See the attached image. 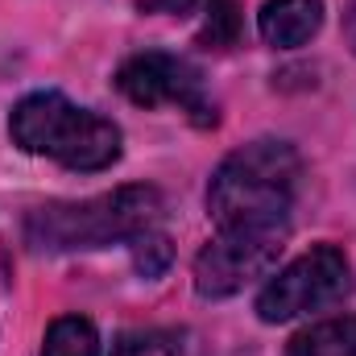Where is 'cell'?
I'll return each mask as SVG.
<instances>
[{
  "label": "cell",
  "mask_w": 356,
  "mask_h": 356,
  "mask_svg": "<svg viewBox=\"0 0 356 356\" xmlns=\"http://www.w3.org/2000/svg\"><path fill=\"white\" fill-rule=\"evenodd\" d=\"M162 207V191L154 186H116L83 203H42L25 216V241L38 253L104 249L154 232Z\"/></svg>",
  "instance_id": "1"
},
{
  "label": "cell",
  "mask_w": 356,
  "mask_h": 356,
  "mask_svg": "<svg viewBox=\"0 0 356 356\" xmlns=\"http://www.w3.org/2000/svg\"><path fill=\"white\" fill-rule=\"evenodd\" d=\"M8 137L25 154L50 158L67 170H104L120 158V129L58 91L25 95L8 116Z\"/></svg>",
  "instance_id": "2"
},
{
  "label": "cell",
  "mask_w": 356,
  "mask_h": 356,
  "mask_svg": "<svg viewBox=\"0 0 356 356\" xmlns=\"http://www.w3.org/2000/svg\"><path fill=\"white\" fill-rule=\"evenodd\" d=\"M302 178V158L290 141L261 137L228 154L207 186V211L216 224L286 216Z\"/></svg>",
  "instance_id": "3"
},
{
  "label": "cell",
  "mask_w": 356,
  "mask_h": 356,
  "mask_svg": "<svg viewBox=\"0 0 356 356\" xmlns=\"http://www.w3.org/2000/svg\"><path fill=\"white\" fill-rule=\"evenodd\" d=\"M286 236H290V216L220 224V232L195 257L199 298H232L253 277H266L277 253L286 249Z\"/></svg>",
  "instance_id": "4"
},
{
  "label": "cell",
  "mask_w": 356,
  "mask_h": 356,
  "mask_svg": "<svg viewBox=\"0 0 356 356\" xmlns=\"http://www.w3.org/2000/svg\"><path fill=\"white\" fill-rule=\"evenodd\" d=\"M353 294V266L336 245H315L286 269H277L257 294V315L266 323H290L298 315L336 307Z\"/></svg>",
  "instance_id": "5"
},
{
  "label": "cell",
  "mask_w": 356,
  "mask_h": 356,
  "mask_svg": "<svg viewBox=\"0 0 356 356\" xmlns=\"http://www.w3.org/2000/svg\"><path fill=\"white\" fill-rule=\"evenodd\" d=\"M116 88L124 91L133 104H141V108L170 104L178 112H186L191 124H199V129H211L220 120L211 95L203 88V75L186 58L166 54V50H145V54L124 58L120 71H116Z\"/></svg>",
  "instance_id": "6"
},
{
  "label": "cell",
  "mask_w": 356,
  "mask_h": 356,
  "mask_svg": "<svg viewBox=\"0 0 356 356\" xmlns=\"http://www.w3.org/2000/svg\"><path fill=\"white\" fill-rule=\"evenodd\" d=\"M323 25V0H266L257 13V33L266 46L294 50L307 46Z\"/></svg>",
  "instance_id": "7"
},
{
  "label": "cell",
  "mask_w": 356,
  "mask_h": 356,
  "mask_svg": "<svg viewBox=\"0 0 356 356\" xmlns=\"http://www.w3.org/2000/svg\"><path fill=\"white\" fill-rule=\"evenodd\" d=\"M286 356H356V315H336L302 327L286 344Z\"/></svg>",
  "instance_id": "8"
},
{
  "label": "cell",
  "mask_w": 356,
  "mask_h": 356,
  "mask_svg": "<svg viewBox=\"0 0 356 356\" xmlns=\"http://www.w3.org/2000/svg\"><path fill=\"white\" fill-rule=\"evenodd\" d=\"M42 356H99V336L95 323L83 315H63L46 327Z\"/></svg>",
  "instance_id": "9"
},
{
  "label": "cell",
  "mask_w": 356,
  "mask_h": 356,
  "mask_svg": "<svg viewBox=\"0 0 356 356\" xmlns=\"http://www.w3.org/2000/svg\"><path fill=\"white\" fill-rule=\"evenodd\" d=\"M236 38H241V8H236V0H207L195 42L203 50H228V46H236Z\"/></svg>",
  "instance_id": "10"
},
{
  "label": "cell",
  "mask_w": 356,
  "mask_h": 356,
  "mask_svg": "<svg viewBox=\"0 0 356 356\" xmlns=\"http://www.w3.org/2000/svg\"><path fill=\"white\" fill-rule=\"evenodd\" d=\"M112 356H182V332H175V327H129L116 336Z\"/></svg>",
  "instance_id": "11"
},
{
  "label": "cell",
  "mask_w": 356,
  "mask_h": 356,
  "mask_svg": "<svg viewBox=\"0 0 356 356\" xmlns=\"http://www.w3.org/2000/svg\"><path fill=\"white\" fill-rule=\"evenodd\" d=\"M170 257H175V249H170V241L162 232H145V236L133 241V266L145 277H158L162 269L170 266Z\"/></svg>",
  "instance_id": "12"
},
{
  "label": "cell",
  "mask_w": 356,
  "mask_h": 356,
  "mask_svg": "<svg viewBox=\"0 0 356 356\" xmlns=\"http://www.w3.org/2000/svg\"><path fill=\"white\" fill-rule=\"evenodd\" d=\"M141 13H170V17H191V13H203L207 0H137Z\"/></svg>",
  "instance_id": "13"
},
{
  "label": "cell",
  "mask_w": 356,
  "mask_h": 356,
  "mask_svg": "<svg viewBox=\"0 0 356 356\" xmlns=\"http://www.w3.org/2000/svg\"><path fill=\"white\" fill-rule=\"evenodd\" d=\"M344 38H348V46H353V54H356V0L348 4V13H344Z\"/></svg>",
  "instance_id": "14"
}]
</instances>
